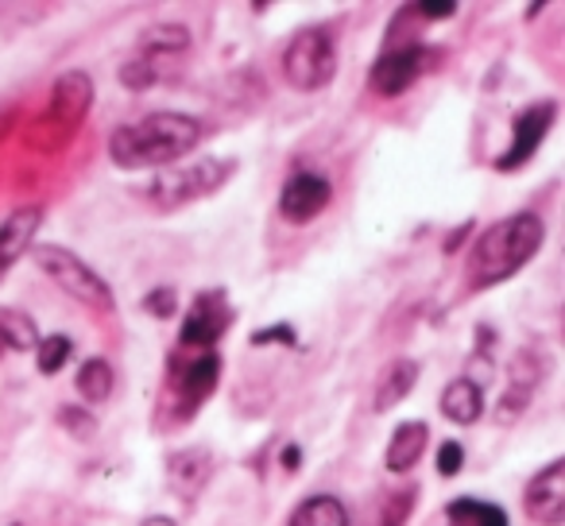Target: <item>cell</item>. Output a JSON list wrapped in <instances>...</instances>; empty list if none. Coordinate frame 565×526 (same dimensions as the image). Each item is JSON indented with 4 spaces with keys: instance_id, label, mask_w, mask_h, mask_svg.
I'll use <instances>...</instances> for the list:
<instances>
[{
    "instance_id": "obj_2",
    "label": "cell",
    "mask_w": 565,
    "mask_h": 526,
    "mask_svg": "<svg viewBox=\"0 0 565 526\" xmlns=\"http://www.w3.org/2000/svg\"><path fill=\"white\" fill-rule=\"evenodd\" d=\"M542 244H546V221L531 210L488 225L469 251V287L488 291V287L519 276L542 251Z\"/></svg>"
},
{
    "instance_id": "obj_26",
    "label": "cell",
    "mask_w": 565,
    "mask_h": 526,
    "mask_svg": "<svg viewBox=\"0 0 565 526\" xmlns=\"http://www.w3.org/2000/svg\"><path fill=\"white\" fill-rule=\"evenodd\" d=\"M415 495H418L415 487H411V492L392 495L387 507H384V515H380V526H407L411 511H415Z\"/></svg>"
},
{
    "instance_id": "obj_14",
    "label": "cell",
    "mask_w": 565,
    "mask_h": 526,
    "mask_svg": "<svg viewBox=\"0 0 565 526\" xmlns=\"http://www.w3.org/2000/svg\"><path fill=\"white\" fill-rule=\"evenodd\" d=\"M43 225V205H20L0 221V279L9 276L24 251L35 248V233Z\"/></svg>"
},
{
    "instance_id": "obj_25",
    "label": "cell",
    "mask_w": 565,
    "mask_h": 526,
    "mask_svg": "<svg viewBox=\"0 0 565 526\" xmlns=\"http://www.w3.org/2000/svg\"><path fill=\"white\" fill-rule=\"evenodd\" d=\"M71 353H74L71 337L51 333V337H43L40 345H35V368H40L43 376H58V372L66 368V361H71Z\"/></svg>"
},
{
    "instance_id": "obj_18",
    "label": "cell",
    "mask_w": 565,
    "mask_h": 526,
    "mask_svg": "<svg viewBox=\"0 0 565 526\" xmlns=\"http://www.w3.org/2000/svg\"><path fill=\"white\" fill-rule=\"evenodd\" d=\"M418 376H423V368H418V361H407V356H399V361L387 364L384 376H380V384H376V410L380 415H387V410L399 407V402L415 391Z\"/></svg>"
},
{
    "instance_id": "obj_17",
    "label": "cell",
    "mask_w": 565,
    "mask_h": 526,
    "mask_svg": "<svg viewBox=\"0 0 565 526\" xmlns=\"http://www.w3.org/2000/svg\"><path fill=\"white\" fill-rule=\"evenodd\" d=\"M438 407L454 426H472L480 415H484V387H480L472 376H461L441 391Z\"/></svg>"
},
{
    "instance_id": "obj_27",
    "label": "cell",
    "mask_w": 565,
    "mask_h": 526,
    "mask_svg": "<svg viewBox=\"0 0 565 526\" xmlns=\"http://www.w3.org/2000/svg\"><path fill=\"white\" fill-rule=\"evenodd\" d=\"M58 422H63V430H71L74 438H94V433H97L94 415H89V410H78V407L58 410Z\"/></svg>"
},
{
    "instance_id": "obj_11",
    "label": "cell",
    "mask_w": 565,
    "mask_h": 526,
    "mask_svg": "<svg viewBox=\"0 0 565 526\" xmlns=\"http://www.w3.org/2000/svg\"><path fill=\"white\" fill-rule=\"evenodd\" d=\"M523 511L539 526H562L565 523V461H550L542 472H534L523 492Z\"/></svg>"
},
{
    "instance_id": "obj_24",
    "label": "cell",
    "mask_w": 565,
    "mask_h": 526,
    "mask_svg": "<svg viewBox=\"0 0 565 526\" xmlns=\"http://www.w3.org/2000/svg\"><path fill=\"white\" fill-rule=\"evenodd\" d=\"M163 63H156V58H143V55H132L120 63V86L125 89H136V94H143V89H151L156 82H163Z\"/></svg>"
},
{
    "instance_id": "obj_15",
    "label": "cell",
    "mask_w": 565,
    "mask_h": 526,
    "mask_svg": "<svg viewBox=\"0 0 565 526\" xmlns=\"http://www.w3.org/2000/svg\"><path fill=\"white\" fill-rule=\"evenodd\" d=\"M167 476H171V487L179 500H198L213 476V457L205 449H179L167 461Z\"/></svg>"
},
{
    "instance_id": "obj_19",
    "label": "cell",
    "mask_w": 565,
    "mask_h": 526,
    "mask_svg": "<svg viewBox=\"0 0 565 526\" xmlns=\"http://www.w3.org/2000/svg\"><path fill=\"white\" fill-rule=\"evenodd\" d=\"M190 51V32L174 20L167 24H151L148 32L136 40V51L132 55H143V58H156V63H167V58H179Z\"/></svg>"
},
{
    "instance_id": "obj_20",
    "label": "cell",
    "mask_w": 565,
    "mask_h": 526,
    "mask_svg": "<svg viewBox=\"0 0 565 526\" xmlns=\"http://www.w3.org/2000/svg\"><path fill=\"white\" fill-rule=\"evenodd\" d=\"M0 341L12 353H35L40 345V325L32 322V314L17 307H0Z\"/></svg>"
},
{
    "instance_id": "obj_22",
    "label": "cell",
    "mask_w": 565,
    "mask_h": 526,
    "mask_svg": "<svg viewBox=\"0 0 565 526\" xmlns=\"http://www.w3.org/2000/svg\"><path fill=\"white\" fill-rule=\"evenodd\" d=\"M113 364L105 361V356H89L86 364L78 368V376H74V387H78V395L86 402H105L113 395Z\"/></svg>"
},
{
    "instance_id": "obj_4",
    "label": "cell",
    "mask_w": 565,
    "mask_h": 526,
    "mask_svg": "<svg viewBox=\"0 0 565 526\" xmlns=\"http://www.w3.org/2000/svg\"><path fill=\"white\" fill-rule=\"evenodd\" d=\"M35 264L40 271L58 287L66 291L74 302H82L86 310H97V314H113L117 310V299H113V287L89 268L86 259L74 256L71 248H58V244H35Z\"/></svg>"
},
{
    "instance_id": "obj_9",
    "label": "cell",
    "mask_w": 565,
    "mask_h": 526,
    "mask_svg": "<svg viewBox=\"0 0 565 526\" xmlns=\"http://www.w3.org/2000/svg\"><path fill=\"white\" fill-rule=\"evenodd\" d=\"M228 322H233V310H228L225 294L221 291L198 294L194 307H190V314L182 318L179 345L198 348V353H213V345L228 333Z\"/></svg>"
},
{
    "instance_id": "obj_34",
    "label": "cell",
    "mask_w": 565,
    "mask_h": 526,
    "mask_svg": "<svg viewBox=\"0 0 565 526\" xmlns=\"http://www.w3.org/2000/svg\"><path fill=\"white\" fill-rule=\"evenodd\" d=\"M469 228H472V225H461V228H457V233H454V236H449L446 251H457V248H461V240H465V233H469Z\"/></svg>"
},
{
    "instance_id": "obj_3",
    "label": "cell",
    "mask_w": 565,
    "mask_h": 526,
    "mask_svg": "<svg viewBox=\"0 0 565 526\" xmlns=\"http://www.w3.org/2000/svg\"><path fill=\"white\" fill-rule=\"evenodd\" d=\"M233 171H236V159H217V155L194 159L186 167H163L151 179L148 197L159 210H182V205H194L202 197L217 194L233 179Z\"/></svg>"
},
{
    "instance_id": "obj_12",
    "label": "cell",
    "mask_w": 565,
    "mask_h": 526,
    "mask_svg": "<svg viewBox=\"0 0 565 526\" xmlns=\"http://www.w3.org/2000/svg\"><path fill=\"white\" fill-rule=\"evenodd\" d=\"M550 372V361L546 353H534V348H519L515 361L508 364V395H503L500 410H495V418L500 422H511L515 415H523L526 402L534 399V391L542 387V379H546Z\"/></svg>"
},
{
    "instance_id": "obj_23",
    "label": "cell",
    "mask_w": 565,
    "mask_h": 526,
    "mask_svg": "<svg viewBox=\"0 0 565 526\" xmlns=\"http://www.w3.org/2000/svg\"><path fill=\"white\" fill-rule=\"evenodd\" d=\"M449 515V526H511L508 515H503L495 503H484V500H454L446 507Z\"/></svg>"
},
{
    "instance_id": "obj_10",
    "label": "cell",
    "mask_w": 565,
    "mask_h": 526,
    "mask_svg": "<svg viewBox=\"0 0 565 526\" xmlns=\"http://www.w3.org/2000/svg\"><path fill=\"white\" fill-rule=\"evenodd\" d=\"M333 197V186L318 171H295L279 190V213L287 225H310L326 213Z\"/></svg>"
},
{
    "instance_id": "obj_7",
    "label": "cell",
    "mask_w": 565,
    "mask_h": 526,
    "mask_svg": "<svg viewBox=\"0 0 565 526\" xmlns=\"http://www.w3.org/2000/svg\"><path fill=\"white\" fill-rule=\"evenodd\" d=\"M554 120H557V101H539V105H531V109L519 112L515 128H511V148L495 159V171L511 174V171H519V167L531 163V159L539 155L542 143H546Z\"/></svg>"
},
{
    "instance_id": "obj_30",
    "label": "cell",
    "mask_w": 565,
    "mask_h": 526,
    "mask_svg": "<svg viewBox=\"0 0 565 526\" xmlns=\"http://www.w3.org/2000/svg\"><path fill=\"white\" fill-rule=\"evenodd\" d=\"M415 12L430 20H449V17H457V4L454 0H423V4H415Z\"/></svg>"
},
{
    "instance_id": "obj_6",
    "label": "cell",
    "mask_w": 565,
    "mask_h": 526,
    "mask_svg": "<svg viewBox=\"0 0 565 526\" xmlns=\"http://www.w3.org/2000/svg\"><path fill=\"white\" fill-rule=\"evenodd\" d=\"M441 58V47L407 43V47L384 51L369 71V89L376 97H403L426 71H434Z\"/></svg>"
},
{
    "instance_id": "obj_31",
    "label": "cell",
    "mask_w": 565,
    "mask_h": 526,
    "mask_svg": "<svg viewBox=\"0 0 565 526\" xmlns=\"http://www.w3.org/2000/svg\"><path fill=\"white\" fill-rule=\"evenodd\" d=\"M271 341H279V345H291V341H295L291 325H271V330H264V333H252V345H271Z\"/></svg>"
},
{
    "instance_id": "obj_28",
    "label": "cell",
    "mask_w": 565,
    "mask_h": 526,
    "mask_svg": "<svg viewBox=\"0 0 565 526\" xmlns=\"http://www.w3.org/2000/svg\"><path fill=\"white\" fill-rule=\"evenodd\" d=\"M143 310H148L151 318H174V310H179V299H174L171 287H159V291H151L148 299H143Z\"/></svg>"
},
{
    "instance_id": "obj_29",
    "label": "cell",
    "mask_w": 565,
    "mask_h": 526,
    "mask_svg": "<svg viewBox=\"0 0 565 526\" xmlns=\"http://www.w3.org/2000/svg\"><path fill=\"white\" fill-rule=\"evenodd\" d=\"M465 464V449L457 441H441L438 449V476H457Z\"/></svg>"
},
{
    "instance_id": "obj_1",
    "label": "cell",
    "mask_w": 565,
    "mask_h": 526,
    "mask_svg": "<svg viewBox=\"0 0 565 526\" xmlns=\"http://www.w3.org/2000/svg\"><path fill=\"white\" fill-rule=\"evenodd\" d=\"M202 140V125L186 112H148L109 136V159L120 171H163L186 159Z\"/></svg>"
},
{
    "instance_id": "obj_5",
    "label": "cell",
    "mask_w": 565,
    "mask_h": 526,
    "mask_svg": "<svg viewBox=\"0 0 565 526\" xmlns=\"http://www.w3.org/2000/svg\"><path fill=\"white\" fill-rule=\"evenodd\" d=\"M338 74V47L326 28H302L282 51V78L299 94H318Z\"/></svg>"
},
{
    "instance_id": "obj_16",
    "label": "cell",
    "mask_w": 565,
    "mask_h": 526,
    "mask_svg": "<svg viewBox=\"0 0 565 526\" xmlns=\"http://www.w3.org/2000/svg\"><path fill=\"white\" fill-rule=\"evenodd\" d=\"M426 441H430V426L411 418V422H399L387 441V453H384V464L387 472H411L418 464V457L426 453Z\"/></svg>"
},
{
    "instance_id": "obj_21",
    "label": "cell",
    "mask_w": 565,
    "mask_h": 526,
    "mask_svg": "<svg viewBox=\"0 0 565 526\" xmlns=\"http://www.w3.org/2000/svg\"><path fill=\"white\" fill-rule=\"evenodd\" d=\"M287 526H349V511L338 495H310L299 503Z\"/></svg>"
},
{
    "instance_id": "obj_36",
    "label": "cell",
    "mask_w": 565,
    "mask_h": 526,
    "mask_svg": "<svg viewBox=\"0 0 565 526\" xmlns=\"http://www.w3.org/2000/svg\"><path fill=\"white\" fill-rule=\"evenodd\" d=\"M12 526H17V523H12Z\"/></svg>"
},
{
    "instance_id": "obj_33",
    "label": "cell",
    "mask_w": 565,
    "mask_h": 526,
    "mask_svg": "<svg viewBox=\"0 0 565 526\" xmlns=\"http://www.w3.org/2000/svg\"><path fill=\"white\" fill-rule=\"evenodd\" d=\"M140 526H179V523H174L171 515H148V518H143Z\"/></svg>"
},
{
    "instance_id": "obj_8",
    "label": "cell",
    "mask_w": 565,
    "mask_h": 526,
    "mask_svg": "<svg viewBox=\"0 0 565 526\" xmlns=\"http://www.w3.org/2000/svg\"><path fill=\"white\" fill-rule=\"evenodd\" d=\"M89 105H94V78H89L86 71L58 74L55 89H51V105H47V125L58 132V140L78 132Z\"/></svg>"
},
{
    "instance_id": "obj_32",
    "label": "cell",
    "mask_w": 565,
    "mask_h": 526,
    "mask_svg": "<svg viewBox=\"0 0 565 526\" xmlns=\"http://www.w3.org/2000/svg\"><path fill=\"white\" fill-rule=\"evenodd\" d=\"M282 469H299V446H287L282 449Z\"/></svg>"
},
{
    "instance_id": "obj_13",
    "label": "cell",
    "mask_w": 565,
    "mask_h": 526,
    "mask_svg": "<svg viewBox=\"0 0 565 526\" xmlns=\"http://www.w3.org/2000/svg\"><path fill=\"white\" fill-rule=\"evenodd\" d=\"M174 399H179V415H194L213 391H217V379H221V356L217 353H198L194 361L186 364H174Z\"/></svg>"
},
{
    "instance_id": "obj_35",
    "label": "cell",
    "mask_w": 565,
    "mask_h": 526,
    "mask_svg": "<svg viewBox=\"0 0 565 526\" xmlns=\"http://www.w3.org/2000/svg\"><path fill=\"white\" fill-rule=\"evenodd\" d=\"M4 353H9V348H4V341H0V356H4Z\"/></svg>"
}]
</instances>
